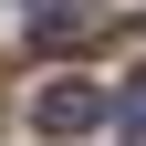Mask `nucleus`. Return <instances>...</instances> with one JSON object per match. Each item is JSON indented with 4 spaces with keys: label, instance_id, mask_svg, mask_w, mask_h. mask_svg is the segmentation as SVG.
Segmentation results:
<instances>
[{
    "label": "nucleus",
    "instance_id": "3",
    "mask_svg": "<svg viewBox=\"0 0 146 146\" xmlns=\"http://www.w3.org/2000/svg\"><path fill=\"white\" fill-rule=\"evenodd\" d=\"M115 125H125V136H146V73H125V94H115Z\"/></svg>",
    "mask_w": 146,
    "mask_h": 146
},
{
    "label": "nucleus",
    "instance_id": "1",
    "mask_svg": "<svg viewBox=\"0 0 146 146\" xmlns=\"http://www.w3.org/2000/svg\"><path fill=\"white\" fill-rule=\"evenodd\" d=\"M115 31V0H31V52H84Z\"/></svg>",
    "mask_w": 146,
    "mask_h": 146
},
{
    "label": "nucleus",
    "instance_id": "2",
    "mask_svg": "<svg viewBox=\"0 0 146 146\" xmlns=\"http://www.w3.org/2000/svg\"><path fill=\"white\" fill-rule=\"evenodd\" d=\"M31 125H42V136H84V125H104V84H52V94L31 104Z\"/></svg>",
    "mask_w": 146,
    "mask_h": 146
}]
</instances>
